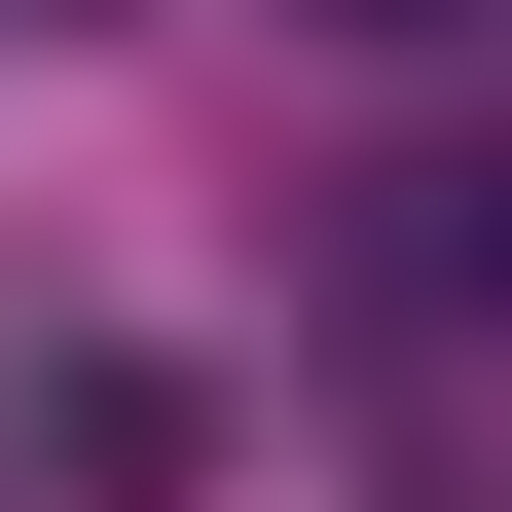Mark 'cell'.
<instances>
[{
  "label": "cell",
  "instance_id": "obj_1",
  "mask_svg": "<svg viewBox=\"0 0 512 512\" xmlns=\"http://www.w3.org/2000/svg\"><path fill=\"white\" fill-rule=\"evenodd\" d=\"M37 439H74V512H183V439H220V403H183V366H37Z\"/></svg>",
  "mask_w": 512,
  "mask_h": 512
}]
</instances>
